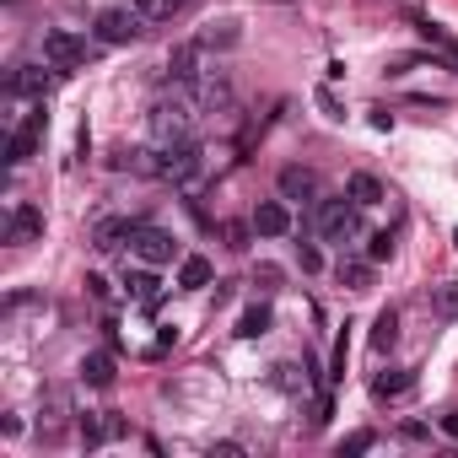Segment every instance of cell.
I'll return each mask as SVG.
<instances>
[{
	"mask_svg": "<svg viewBox=\"0 0 458 458\" xmlns=\"http://www.w3.org/2000/svg\"><path fill=\"white\" fill-rule=\"evenodd\" d=\"M130 167L162 183H194L205 173V151L194 140H157V151H130Z\"/></svg>",
	"mask_w": 458,
	"mask_h": 458,
	"instance_id": "cell-1",
	"label": "cell"
},
{
	"mask_svg": "<svg viewBox=\"0 0 458 458\" xmlns=\"http://www.w3.org/2000/svg\"><path fill=\"white\" fill-rule=\"evenodd\" d=\"M313 233H318L324 243H351V238L361 233V205H356L351 194L318 199V205H313Z\"/></svg>",
	"mask_w": 458,
	"mask_h": 458,
	"instance_id": "cell-2",
	"label": "cell"
},
{
	"mask_svg": "<svg viewBox=\"0 0 458 458\" xmlns=\"http://www.w3.org/2000/svg\"><path fill=\"white\" fill-rule=\"evenodd\" d=\"M130 254L140 259V265H178L183 259V249H178V238L167 233V226H151V221H135V233H130Z\"/></svg>",
	"mask_w": 458,
	"mask_h": 458,
	"instance_id": "cell-3",
	"label": "cell"
},
{
	"mask_svg": "<svg viewBox=\"0 0 458 458\" xmlns=\"http://www.w3.org/2000/svg\"><path fill=\"white\" fill-rule=\"evenodd\" d=\"M140 33H146V17H140L135 6H108V12H98V22H92V38L108 44V49L135 44Z\"/></svg>",
	"mask_w": 458,
	"mask_h": 458,
	"instance_id": "cell-4",
	"label": "cell"
},
{
	"mask_svg": "<svg viewBox=\"0 0 458 458\" xmlns=\"http://www.w3.org/2000/svg\"><path fill=\"white\" fill-rule=\"evenodd\" d=\"M38 55H44L55 71H76V65H87V38L71 33V28H49L44 44H38Z\"/></svg>",
	"mask_w": 458,
	"mask_h": 458,
	"instance_id": "cell-5",
	"label": "cell"
},
{
	"mask_svg": "<svg viewBox=\"0 0 458 458\" xmlns=\"http://www.w3.org/2000/svg\"><path fill=\"white\" fill-rule=\"evenodd\" d=\"M60 76H65V71H55L49 60H44V65H17V71L6 76V98H44Z\"/></svg>",
	"mask_w": 458,
	"mask_h": 458,
	"instance_id": "cell-6",
	"label": "cell"
},
{
	"mask_svg": "<svg viewBox=\"0 0 458 458\" xmlns=\"http://www.w3.org/2000/svg\"><path fill=\"white\" fill-rule=\"evenodd\" d=\"M38 140H44V108H33L22 124H12V135H6V162L22 167V162L38 151Z\"/></svg>",
	"mask_w": 458,
	"mask_h": 458,
	"instance_id": "cell-7",
	"label": "cell"
},
{
	"mask_svg": "<svg viewBox=\"0 0 458 458\" xmlns=\"http://www.w3.org/2000/svg\"><path fill=\"white\" fill-rule=\"evenodd\" d=\"M292 199H259V210H254V233L259 238H286L292 233Z\"/></svg>",
	"mask_w": 458,
	"mask_h": 458,
	"instance_id": "cell-8",
	"label": "cell"
},
{
	"mask_svg": "<svg viewBox=\"0 0 458 458\" xmlns=\"http://www.w3.org/2000/svg\"><path fill=\"white\" fill-rule=\"evenodd\" d=\"M415 394V367H394V372H377L372 377V399L377 404H399Z\"/></svg>",
	"mask_w": 458,
	"mask_h": 458,
	"instance_id": "cell-9",
	"label": "cell"
},
{
	"mask_svg": "<svg viewBox=\"0 0 458 458\" xmlns=\"http://www.w3.org/2000/svg\"><path fill=\"white\" fill-rule=\"evenodd\" d=\"M38 233H44V210H38V205H17L12 221H6V243L22 249V243H33Z\"/></svg>",
	"mask_w": 458,
	"mask_h": 458,
	"instance_id": "cell-10",
	"label": "cell"
},
{
	"mask_svg": "<svg viewBox=\"0 0 458 458\" xmlns=\"http://www.w3.org/2000/svg\"><path fill=\"white\" fill-rule=\"evenodd\" d=\"M281 199L318 205V173L313 167H281Z\"/></svg>",
	"mask_w": 458,
	"mask_h": 458,
	"instance_id": "cell-11",
	"label": "cell"
},
{
	"mask_svg": "<svg viewBox=\"0 0 458 458\" xmlns=\"http://www.w3.org/2000/svg\"><path fill=\"white\" fill-rule=\"evenodd\" d=\"M124 292H130V302H140V308H157V302H162V276H157V265H140V270H130V276H124Z\"/></svg>",
	"mask_w": 458,
	"mask_h": 458,
	"instance_id": "cell-12",
	"label": "cell"
},
{
	"mask_svg": "<svg viewBox=\"0 0 458 458\" xmlns=\"http://www.w3.org/2000/svg\"><path fill=\"white\" fill-rule=\"evenodd\" d=\"M130 233H135V221H130V216H108V221L92 226V249H98V254H114V249L130 243Z\"/></svg>",
	"mask_w": 458,
	"mask_h": 458,
	"instance_id": "cell-13",
	"label": "cell"
},
{
	"mask_svg": "<svg viewBox=\"0 0 458 458\" xmlns=\"http://www.w3.org/2000/svg\"><path fill=\"white\" fill-rule=\"evenodd\" d=\"M114 437H124V420L119 415H81V447H103Z\"/></svg>",
	"mask_w": 458,
	"mask_h": 458,
	"instance_id": "cell-14",
	"label": "cell"
},
{
	"mask_svg": "<svg viewBox=\"0 0 458 458\" xmlns=\"http://www.w3.org/2000/svg\"><path fill=\"white\" fill-rule=\"evenodd\" d=\"M65 420H71V399L55 388V394H44V415H38V431L44 437H60L65 431Z\"/></svg>",
	"mask_w": 458,
	"mask_h": 458,
	"instance_id": "cell-15",
	"label": "cell"
},
{
	"mask_svg": "<svg viewBox=\"0 0 458 458\" xmlns=\"http://www.w3.org/2000/svg\"><path fill=\"white\" fill-rule=\"evenodd\" d=\"M345 194H351L361 210H372V205H383V199H388V194H383V183H377L372 173H351V178H345Z\"/></svg>",
	"mask_w": 458,
	"mask_h": 458,
	"instance_id": "cell-16",
	"label": "cell"
},
{
	"mask_svg": "<svg viewBox=\"0 0 458 458\" xmlns=\"http://www.w3.org/2000/svg\"><path fill=\"white\" fill-rule=\"evenodd\" d=\"M76 372H81L87 388H108V383H114V356H108V351H92V356H81Z\"/></svg>",
	"mask_w": 458,
	"mask_h": 458,
	"instance_id": "cell-17",
	"label": "cell"
},
{
	"mask_svg": "<svg viewBox=\"0 0 458 458\" xmlns=\"http://www.w3.org/2000/svg\"><path fill=\"white\" fill-rule=\"evenodd\" d=\"M210 276H216V270H210V259H199V254H183V259H178V286H183V292L210 286Z\"/></svg>",
	"mask_w": 458,
	"mask_h": 458,
	"instance_id": "cell-18",
	"label": "cell"
},
{
	"mask_svg": "<svg viewBox=\"0 0 458 458\" xmlns=\"http://www.w3.org/2000/svg\"><path fill=\"white\" fill-rule=\"evenodd\" d=\"M420 38H426V49H437L447 60V71H458V38L453 33H442L437 22H420Z\"/></svg>",
	"mask_w": 458,
	"mask_h": 458,
	"instance_id": "cell-19",
	"label": "cell"
},
{
	"mask_svg": "<svg viewBox=\"0 0 458 458\" xmlns=\"http://www.w3.org/2000/svg\"><path fill=\"white\" fill-rule=\"evenodd\" d=\"M130 6L146 17V28H162V22H173L183 12V0H130Z\"/></svg>",
	"mask_w": 458,
	"mask_h": 458,
	"instance_id": "cell-20",
	"label": "cell"
},
{
	"mask_svg": "<svg viewBox=\"0 0 458 458\" xmlns=\"http://www.w3.org/2000/svg\"><path fill=\"white\" fill-rule=\"evenodd\" d=\"M372 270H377L372 259H340V270H335V276H340V286L367 292V286H372Z\"/></svg>",
	"mask_w": 458,
	"mask_h": 458,
	"instance_id": "cell-21",
	"label": "cell"
},
{
	"mask_svg": "<svg viewBox=\"0 0 458 458\" xmlns=\"http://www.w3.org/2000/svg\"><path fill=\"white\" fill-rule=\"evenodd\" d=\"M426 308H431L437 318H458V281L431 286V292H426Z\"/></svg>",
	"mask_w": 458,
	"mask_h": 458,
	"instance_id": "cell-22",
	"label": "cell"
},
{
	"mask_svg": "<svg viewBox=\"0 0 458 458\" xmlns=\"http://www.w3.org/2000/svg\"><path fill=\"white\" fill-rule=\"evenodd\" d=\"M394 340H399V313H394V308H383V313L372 318V351H388Z\"/></svg>",
	"mask_w": 458,
	"mask_h": 458,
	"instance_id": "cell-23",
	"label": "cell"
},
{
	"mask_svg": "<svg viewBox=\"0 0 458 458\" xmlns=\"http://www.w3.org/2000/svg\"><path fill=\"white\" fill-rule=\"evenodd\" d=\"M265 329H270V308H265V302H254V308L238 318V340H259Z\"/></svg>",
	"mask_w": 458,
	"mask_h": 458,
	"instance_id": "cell-24",
	"label": "cell"
},
{
	"mask_svg": "<svg viewBox=\"0 0 458 458\" xmlns=\"http://www.w3.org/2000/svg\"><path fill=\"white\" fill-rule=\"evenodd\" d=\"M367 259H372V265L394 259V233H372V238H367Z\"/></svg>",
	"mask_w": 458,
	"mask_h": 458,
	"instance_id": "cell-25",
	"label": "cell"
},
{
	"mask_svg": "<svg viewBox=\"0 0 458 458\" xmlns=\"http://www.w3.org/2000/svg\"><path fill=\"white\" fill-rule=\"evenodd\" d=\"M399 442H431V426L426 420H404L399 426Z\"/></svg>",
	"mask_w": 458,
	"mask_h": 458,
	"instance_id": "cell-26",
	"label": "cell"
},
{
	"mask_svg": "<svg viewBox=\"0 0 458 458\" xmlns=\"http://www.w3.org/2000/svg\"><path fill=\"white\" fill-rule=\"evenodd\" d=\"M372 442H377L372 431H356V437H345V442H340V453H367Z\"/></svg>",
	"mask_w": 458,
	"mask_h": 458,
	"instance_id": "cell-27",
	"label": "cell"
},
{
	"mask_svg": "<svg viewBox=\"0 0 458 458\" xmlns=\"http://www.w3.org/2000/svg\"><path fill=\"white\" fill-rule=\"evenodd\" d=\"M302 270H324V254L313 243H302Z\"/></svg>",
	"mask_w": 458,
	"mask_h": 458,
	"instance_id": "cell-28",
	"label": "cell"
},
{
	"mask_svg": "<svg viewBox=\"0 0 458 458\" xmlns=\"http://www.w3.org/2000/svg\"><path fill=\"white\" fill-rule=\"evenodd\" d=\"M437 426H442V437H447V442H458V415H453V410H447V415H442Z\"/></svg>",
	"mask_w": 458,
	"mask_h": 458,
	"instance_id": "cell-29",
	"label": "cell"
},
{
	"mask_svg": "<svg viewBox=\"0 0 458 458\" xmlns=\"http://www.w3.org/2000/svg\"><path fill=\"white\" fill-rule=\"evenodd\" d=\"M453 243H458V233H453Z\"/></svg>",
	"mask_w": 458,
	"mask_h": 458,
	"instance_id": "cell-30",
	"label": "cell"
}]
</instances>
